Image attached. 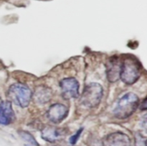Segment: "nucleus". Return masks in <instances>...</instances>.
<instances>
[{
  "instance_id": "nucleus-1",
  "label": "nucleus",
  "mask_w": 147,
  "mask_h": 146,
  "mask_svg": "<svg viewBox=\"0 0 147 146\" xmlns=\"http://www.w3.org/2000/svg\"><path fill=\"white\" fill-rule=\"evenodd\" d=\"M139 104L138 96L134 92H128L119 99L113 113L116 117L123 120L131 115Z\"/></svg>"
},
{
  "instance_id": "nucleus-2",
  "label": "nucleus",
  "mask_w": 147,
  "mask_h": 146,
  "mask_svg": "<svg viewBox=\"0 0 147 146\" xmlns=\"http://www.w3.org/2000/svg\"><path fill=\"white\" fill-rule=\"evenodd\" d=\"M142 74V65L135 57H127L121 64L120 78L128 85L133 84L140 77Z\"/></svg>"
},
{
  "instance_id": "nucleus-3",
  "label": "nucleus",
  "mask_w": 147,
  "mask_h": 146,
  "mask_svg": "<svg viewBox=\"0 0 147 146\" xmlns=\"http://www.w3.org/2000/svg\"><path fill=\"white\" fill-rule=\"evenodd\" d=\"M9 102L20 107H27L31 101L32 93L27 85L21 83L11 84L7 91Z\"/></svg>"
},
{
  "instance_id": "nucleus-4",
  "label": "nucleus",
  "mask_w": 147,
  "mask_h": 146,
  "mask_svg": "<svg viewBox=\"0 0 147 146\" xmlns=\"http://www.w3.org/2000/svg\"><path fill=\"white\" fill-rule=\"evenodd\" d=\"M103 92V87L100 84L90 83L85 87L80 97V102L88 108L97 107L101 101Z\"/></svg>"
},
{
  "instance_id": "nucleus-5",
  "label": "nucleus",
  "mask_w": 147,
  "mask_h": 146,
  "mask_svg": "<svg viewBox=\"0 0 147 146\" xmlns=\"http://www.w3.org/2000/svg\"><path fill=\"white\" fill-rule=\"evenodd\" d=\"M61 93L65 99L77 98L79 96V83L73 77L65 78L60 83Z\"/></svg>"
},
{
  "instance_id": "nucleus-6",
  "label": "nucleus",
  "mask_w": 147,
  "mask_h": 146,
  "mask_svg": "<svg viewBox=\"0 0 147 146\" xmlns=\"http://www.w3.org/2000/svg\"><path fill=\"white\" fill-rule=\"evenodd\" d=\"M122 62L116 56L111 57L106 64V75L109 82H115L120 79Z\"/></svg>"
},
{
  "instance_id": "nucleus-7",
  "label": "nucleus",
  "mask_w": 147,
  "mask_h": 146,
  "mask_svg": "<svg viewBox=\"0 0 147 146\" xmlns=\"http://www.w3.org/2000/svg\"><path fill=\"white\" fill-rule=\"evenodd\" d=\"M68 110L65 105L56 103L50 106L47 111V117L53 123H59L64 120L67 115Z\"/></svg>"
},
{
  "instance_id": "nucleus-8",
  "label": "nucleus",
  "mask_w": 147,
  "mask_h": 146,
  "mask_svg": "<svg viewBox=\"0 0 147 146\" xmlns=\"http://www.w3.org/2000/svg\"><path fill=\"white\" fill-rule=\"evenodd\" d=\"M105 146H131V140L127 135L121 132L111 133L106 137Z\"/></svg>"
},
{
  "instance_id": "nucleus-9",
  "label": "nucleus",
  "mask_w": 147,
  "mask_h": 146,
  "mask_svg": "<svg viewBox=\"0 0 147 146\" xmlns=\"http://www.w3.org/2000/svg\"><path fill=\"white\" fill-rule=\"evenodd\" d=\"M15 118L11 102H0V124L9 125L15 120Z\"/></svg>"
},
{
  "instance_id": "nucleus-10",
  "label": "nucleus",
  "mask_w": 147,
  "mask_h": 146,
  "mask_svg": "<svg viewBox=\"0 0 147 146\" xmlns=\"http://www.w3.org/2000/svg\"><path fill=\"white\" fill-rule=\"evenodd\" d=\"M64 134V130L63 129L52 127V126L46 127L42 131V138L50 143H54L57 140H60L63 137Z\"/></svg>"
},
{
  "instance_id": "nucleus-11",
  "label": "nucleus",
  "mask_w": 147,
  "mask_h": 146,
  "mask_svg": "<svg viewBox=\"0 0 147 146\" xmlns=\"http://www.w3.org/2000/svg\"><path fill=\"white\" fill-rule=\"evenodd\" d=\"M51 95L52 92L50 89L45 87H39L38 90H36L34 96L37 102L46 103L50 100Z\"/></svg>"
},
{
  "instance_id": "nucleus-12",
  "label": "nucleus",
  "mask_w": 147,
  "mask_h": 146,
  "mask_svg": "<svg viewBox=\"0 0 147 146\" xmlns=\"http://www.w3.org/2000/svg\"><path fill=\"white\" fill-rule=\"evenodd\" d=\"M19 133H20V137H21L23 140H25L26 142L30 143V144L32 145L39 146V144H38V143L37 142V140L34 139V137H33V136L30 133L24 131V130H22V131L19 132Z\"/></svg>"
},
{
  "instance_id": "nucleus-13",
  "label": "nucleus",
  "mask_w": 147,
  "mask_h": 146,
  "mask_svg": "<svg viewBox=\"0 0 147 146\" xmlns=\"http://www.w3.org/2000/svg\"><path fill=\"white\" fill-rule=\"evenodd\" d=\"M82 131H83V129L82 128L80 129V130H79L78 131L77 133L74 135H73L71 137H70V144L75 145L76 143H77L78 140V138H79V137H80V134H81Z\"/></svg>"
},
{
  "instance_id": "nucleus-14",
  "label": "nucleus",
  "mask_w": 147,
  "mask_h": 146,
  "mask_svg": "<svg viewBox=\"0 0 147 146\" xmlns=\"http://www.w3.org/2000/svg\"><path fill=\"white\" fill-rule=\"evenodd\" d=\"M146 98H145L144 100V104H146ZM146 106L145 105L144 107V110H145V109H146Z\"/></svg>"
},
{
  "instance_id": "nucleus-15",
  "label": "nucleus",
  "mask_w": 147,
  "mask_h": 146,
  "mask_svg": "<svg viewBox=\"0 0 147 146\" xmlns=\"http://www.w3.org/2000/svg\"><path fill=\"white\" fill-rule=\"evenodd\" d=\"M0 101H1V97H0Z\"/></svg>"
}]
</instances>
